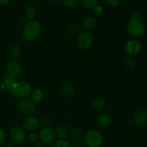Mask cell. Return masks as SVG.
<instances>
[{
  "mask_svg": "<svg viewBox=\"0 0 147 147\" xmlns=\"http://www.w3.org/2000/svg\"><path fill=\"white\" fill-rule=\"evenodd\" d=\"M18 108L20 111L25 115H31L35 111L36 107L35 104L32 99H29L25 98L20 102L18 105Z\"/></svg>",
  "mask_w": 147,
  "mask_h": 147,
  "instance_id": "10",
  "label": "cell"
},
{
  "mask_svg": "<svg viewBox=\"0 0 147 147\" xmlns=\"http://www.w3.org/2000/svg\"><path fill=\"white\" fill-rule=\"evenodd\" d=\"M36 14H37V10L35 7L33 6H27L24 10V16L26 18L29 20H32L35 17Z\"/></svg>",
  "mask_w": 147,
  "mask_h": 147,
  "instance_id": "21",
  "label": "cell"
},
{
  "mask_svg": "<svg viewBox=\"0 0 147 147\" xmlns=\"http://www.w3.org/2000/svg\"><path fill=\"white\" fill-rule=\"evenodd\" d=\"M103 1L106 5L112 7H117L120 3V0H103Z\"/></svg>",
  "mask_w": 147,
  "mask_h": 147,
  "instance_id": "30",
  "label": "cell"
},
{
  "mask_svg": "<svg viewBox=\"0 0 147 147\" xmlns=\"http://www.w3.org/2000/svg\"><path fill=\"white\" fill-rule=\"evenodd\" d=\"M127 30L134 36H139L145 31V25L142 20L131 19L127 24Z\"/></svg>",
  "mask_w": 147,
  "mask_h": 147,
  "instance_id": "4",
  "label": "cell"
},
{
  "mask_svg": "<svg viewBox=\"0 0 147 147\" xmlns=\"http://www.w3.org/2000/svg\"><path fill=\"white\" fill-rule=\"evenodd\" d=\"M31 99L34 103H39L41 102L43 99V92L41 89H34L32 90L31 94Z\"/></svg>",
  "mask_w": 147,
  "mask_h": 147,
  "instance_id": "17",
  "label": "cell"
},
{
  "mask_svg": "<svg viewBox=\"0 0 147 147\" xmlns=\"http://www.w3.org/2000/svg\"><path fill=\"white\" fill-rule=\"evenodd\" d=\"M93 11H94V13L96 14H100L102 12H103V7L101 6H100L99 4H98L94 9H93Z\"/></svg>",
  "mask_w": 147,
  "mask_h": 147,
  "instance_id": "32",
  "label": "cell"
},
{
  "mask_svg": "<svg viewBox=\"0 0 147 147\" xmlns=\"http://www.w3.org/2000/svg\"><path fill=\"white\" fill-rule=\"evenodd\" d=\"M69 32L72 35H77L80 33V27L77 24H73L69 27Z\"/></svg>",
  "mask_w": 147,
  "mask_h": 147,
  "instance_id": "29",
  "label": "cell"
},
{
  "mask_svg": "<svg viewBox=\"0 0 147 147\" xmlns=\"http://www.w3.org/2000/svg\"><path fill=\"white\" fill-rule=\"evenodd\" d=\"M93 106L96 110H101L106 105V100L101 96H97L93 99Z\"/></svg>",
  "mask_w": 147,
  "mask_h": 147,
  "instance_id": "18",
  "label": "cell"
},
{
  "mask_svg": "<svg viewBox=\"0 0 147 147\" xmlns=\"http://www.w3.org/2000/svg\"><path fill=\"white\" fill-rule=\"evenodd\" d=\"M113 118L111 115L106 112L100 114L97 119V124L100 128H109L112 123Z\"/></svg>",
  "mask_w": 147,
  "mask_h": 147,
  "instance_id": "13",
  "label": "cell"
},
{
  "mask_svg": "<svg viewBox=\"0 0 147 147\" xmlns=\"http://www.w3.org/2000/svg\"><path fill=\"white\" fill-rule=\"evenodd\" d=\"M50 1H51V2L53 3H55V2H57V1H59L60 0H49Z\"/></svg>",
  "mask_w": 147,
  "mask_h": 147,
  "instance_id": "36",
  "label": "cell"
},
{
  "mask_svg": "<svg viewBox=\"0 0 147 147\" xmlns=\"http://www.w3.org/2000/svg\"><path fill=\"white\" fill-rule=\"evenodd\" d=\"M81 5L88 10H93L98 4V0H80Z\"/></svg>",
  "mask_w": 147,
  "mask_h": 147,
  "instance_id": "19",
  "label": "cell"
},
{
  "mask_svg": "<svg viewBox=\"0 0 147 147\" xmlns=\"http://www.w3.org/2000/svg\"><path fill=\"white\" fill-rule=\"evenodd\" d=\"M53 147H70L69 146V141L66 139L59 138L53 142Z\"/></svg>",
  "mask_w": 147,
  "mask_h": 147,
  "instance_id": "24",
  "label": "cell"
},
{
  "mask_svg": "<svg viewBox=\"0 0 147 147\" xmlns=\"http://www.w3.org/2000/svg\"><path fill=\"white\" fill-rule=\"evenodd\" d=\"M5 71L7 76L16 79L21 73L22 66L16 61H11L6 66Z\"/></svg>",
  "mask_w": 147,
  "mask_h": 147,
  "instance_id": "9",
  "label": "cell"
},
{
  "mask_svg": "<svg viewBox=\"0 0 147 147\" xmlns=\"http://www.w3.org/2000/svg\"><path fill=\"white\" fill-rule=\"evenodd\" d=\"M21 52H22L21 47H20L18 44L12 45V46H11V48H10L9 53H10V55L11 56V57L13 58L18 57V56L20 55V53H21Z\"/></svg>",
  "mask_w": 147,
  "mask_h": 147,
  "instance_id": "23",
  "label": "cell"
},
{
  "mask_svg": "<svg viewBox=\"0 0 147 147\" xmlns=\"http://www.w3.org/2000/svg\"><path fill=\"white\" fill-rule=\"evenodd\" d=\"M4 140H5V133L4 131L0 128V145L4 142Z\"/></svg>",
  "mask_w": 147,
  "mask_h": 147,
  "instance_id": "33",
  "label": "cell"
},
{
  "mask_svg": "<svg viewBox=\"0 0 147 147\" xmlns=\"http://www.w3.org/2000/svg\"><path fill=\"white\" fill-rule=\"evenodd\" d=\"M134 123L139 126H142L147 122V111L145 109H139L135 112L133 118Z\"/></svg>",
  "mask_w": 147,
  "mask_h": 147,
  "instance_id": "12",
  "label": "cell"
},
{
  "mask_svg": "<svg viewBox=\"0 0 147 147\" xmlns=\"http://www.w3.org/2000/svg\"><path fill=\"white\" fill-rule=\"evenodd\" d=\"M141 48H142L141 43L135 39H131L128 40L125 45V50L131 56L137 55L140 52Z\"/></svg>",
  "mask_w": 147,
  "mask_h": 147,
  "instance_id": "11",
  "label": "cell"
},
{
  "mask_svg": "<svg viewBox=\"0 0 147 147\" xmlns=\"http://www.w3.org/2000/svg\"><path fill=\"white\" fill-rule=\"evenodd\" d=\"M27 139L28 140L29 142L34 144V143L37 142V141L39 140V135H37V134L34 132H30V133L27 135Z\"/></svg>",
  "mask_w": 147,
  "mask_h": 147,
  "instance_id": "27",
  "label": "cell"
},
{
  "mask_svg": "<svg viewBox=\"0 0 147 147\" xmlns=\"http://www.w3.org/2000/svg\"><path fill=\"white\" fill-rule=\"evenodd\" d=\"M22 126L25 131L34 132L38 129L40 126V121L36 117L29 115L24 118L22 120Z\"/></svg>",
  "mask_w": 147,
  "mask_h": 147,
  "instance_id": "8",
  "label": "cell"
},
{
  "mask_svg": "<svg viewBox=\"0 0 147 147\" xmlns=\"http://www.w3.org/2000/svg\"><path fill=\"white\" fill-rule=\"evenodd\" d=\"M68 135L74 141H80L83 137V131L78 127H71L68 129Z\"/></svg>",
  "mask_w": 147,
  "mask_h": 147,
  "instance_id": "15",
  "label": "cell"
},
{
  "mask_svg": "<svg viewBox=\"0 0 147 147\" xmlns=\"http://www.w3.org/2000/svg\"><path fill=\"white\" fill-rule=\"evenodd\" d=\"M11 0H0V4L1 5H6V4H9Z\"/></svg>",
  "mask_w": 147,
  "mask_h": 147,
  "instance_id": "35",
  "label": "cell"
},
{
  "mask_svg": "<svg viewBox=\"0 0 147 147\" xmlns=\"http://www.w3.org/2000/svg\"><path fill=\"white\" fill-rule=\"evenodd\" d=\"M93 42V35L89 32H81L78 34V44L82 49H89L92 46Z\"/></svg>",
  "mask_w": 147,
  "mask_h": 147,
  "instance_id": "7",
  "label": "cell"
},
{
  "mask_svg": "<svg viewBox=\"0 0 147 147\" xmlns=\"http://www.w3.org/2000/svg\"><path fill=\"white\" fill-rule=\"evenodd\" d=\"M56 135L60 138L65 139L67 136L68 135V129L65 125H60L56 129Z\"/></svg>",
  "mask_w": 147,
  "mask_h": 147,
  "instance_id": "20",
  "label": "cell"
},
{
  "mask_svg": "<svg viewBox=\"0 0 147 147\" xmlns=\"http://www.w3.org/2000/svg\"><path fill=\"white\" fill-rule=\"evenodd\" d=\"M32 86L29 82L24 80L19 81L15 86L11 89V92L14 97L20 99H25L30 96L32 92Z\"/></svg>",
  "mask_w": 147,
  "mask_h": 147,
  "instance_id": "3",
  "label": "cell"
},
{
  "mask_svg": "<svg viewBox=\"0 0 147 147\" xmlns=\"http://www.w3.org/2000/svg\"><path fill=\"white\" fill-rule=\"evenodd\" d=\"M131 19L142 20V15L140 12H134L131 14Z\"/></svg>",
  "mask_w": 147,
  "mask_h": 147,
  "instance_id": "31",
  "label": "cell"
},
{
  "mask_svg": "<svg viewBox=\"0 0 147 147\" xmlns=\"http://www.w3.org/2000/svg\"><path fill=\"white\" fill-rule=\"evenodd\" d=\"M79 2V0H63V3L66 7L73 8L76 7Z\"/></svg>",
  "mask_w": 147,
  "mask_h": 147,
  "instance_id": "26",
  "label": "cell"
},
{
  "mask_svg": "<svg viewBox=\"0 0 147 147\" xmlns=\"http://www.w3.org/2000/svg\"><path fill=\"white\" fill-rule=\"evenodd\" d=\"M17 80H16V79H14V78L9 77V76H7L4 79V86H5L7 89L11 90V89H12L14 86H15V84H17Z\"/></svg>",
  "mask_w": 147,
  "mask_h": 147,
  "instance_id": "22",
  "label": "cell"
},
{
  "mask_svg": "<svg viewBox=\"0 0 147 147\" xmlns=\"http://www.w3.org/2000/svg\"><path fill=\"white\" fill-rule=\"evenodd\" d=\"M62 92H63V95L65 96L66 97H72L75 95L76 89H75V87L73 85L67 83L65 84L62 86Z\"/></svg>",
  "mask_w": 147,
  "mask_h": 147,
  "instance_id": "16",
  "label": "cell"
},
{
  "mask_svg": "<svg viewBox=\"0 0 147 147\" xmlns=\"http://www.w3.org/2000/svg\"><path fill=\"white\" fill-rule=\"evenodd\" d=\"M39 138L44 144H53L56 138V133L50 127H44L39 133Z\"/></svg>",
  "mask_w": 147,
  "mask_h": 147,
  "instance_id": "5",
  "label": "cell"
},
{
  "mask_svg": "<svg viewBox=\"0 0 147 147\" xmlns=\"http://www.w3.org/2000/svg\"><path fill=\"white\" fill-rule=\"evenodd\" d=\"M10 138L16 144H22L27 140V133L23 128L20 126H14L10 129Z\"/></svg>",
  "mask_w": 147,
  "mask_h": 147,
  "instance_id": "6",
  "label": "cell"
},
{
  "mask_svg": "<svg viewBox=\"0 0 147 147\" xmlns=\"http://www.w3.org/2000/svg\"><path fill=\"white\" fill-rule=\"evenodd\" d=\"M136 60H135L133 56H129L127 59H126V61H125V66H126V68L129 69H134L135 66H136Z\"/></svg>",
  "mask_w": 147,
  "mask_h": 147,
  "instance_id": "25",
  "label": "cell"
},
{
  "mask_svg": "<svg viewBox=\"0 0 147 147\" xmlns=\"http://www.w3.org/2000/svg\"><path fill=\"white\" fill-rule=\"evenodd\" d=\"M70 147H78V146H70Z\"/></svg>",
  "mask_w": 147,
  "mask_h": 147,
  "instance_id": "38",
  "label": "cell"
},
{
  "mask_svg": "<svg viewBox=\"0 0 147 147\" xmlns=\"http://www.w3.org/2000/svg\"><path fill=\"white\" fill-rule=\"evenodd\" d=\"M39 121H40V125H42L43 127H49L51 123V119L47 116L42 117L41 119L39 120Z\"/></svg>",
  "mask_w": 147,
  "mask_h": 147,
  "instance_id": "28",
  "label": "cell"
},
{
  "mask_svg": "<svg viewBox=\"0 0 147 147\" xmlns=\"http://www.w3.org/2000/svg\"><path fill=\"white\" fill-rule=\"evenodd\" d=\"M6 147H15V146H11V145H9V146H7Z\"/></svg>",
  "mask_w": 147,
  "mask_h": 147,
  "instance_id": "37",
  "label": "cell"
},
{
  "mask_svg": "<svg viewBox=\"0 0 147 147\" xmlns=\"http://www.w3.org/2000/svg\"><path fill=\"white\" fill-rule=\"evenodd\" d=\"M103 141V135L96 130H90L83 137V142L88 147H100Z\"/></svg>",
  "mask_w": 147,
  "mask_h": 147,
  "instance_id": "2",
  "label": "cell"
},
{
  "mask_svg": "<svg viewBox=\"0 0 147 147\" xmlns=\"http://www.w3.org/2000/svg\"><path fill=\"white\" fill-rule=\"evenodd\" d=\"M0 85H1V84H0Z\"/></svg>",
  "mask_w": 147,
  "mask_h": 147,
  "instance_id": "39",
  "label": "cell"
},
{
  "mask_svg": "<svg viewBox=\"0 0 147 147\" xmlns=\"http://www.w3.org/2000/svg\"><path fill=\"white\" fill-rule=\"evenodd\" d=\"M42 27L37 21L30 20L26 22L22 32V36L27 41H32L34 40L40 35Z\"/></svg>",
  "mask_w": 147,
  "mask_h": 147,
  "instance_id": "1",
  "label": "cell"
},
{
  "mask_svg": "<svg viewBox=\"0 0 147 147\" xmlns=\"http://www.w3.org/2000/svg\"><path fill=\"white\" fill-rule=\"evenodd\" d=\"M82 26H83V28L88 32L93 30L96 26V18L90 16L86 17L82 22Z\"/></svg>",
  "mask_w": 147,
  "mask_h": 147,
  "instance_id": "14",
  "label": "cell"
},
{
  "mask_svg": "<svg viewBox=\"0 0 147 147\" xmlns=\"http://www.w3.org/2000/svg\"><path fill=\"white\" fill-rule=\"evenodd\" d=\"M45 144H44L42 142L40 141V142H36L34 147H45Z\"/></svg>",
  "mask_w": 147,
  "mask_h": 147,
  "instance_id": "34",
  "label": "cell"
}]
</instances>
